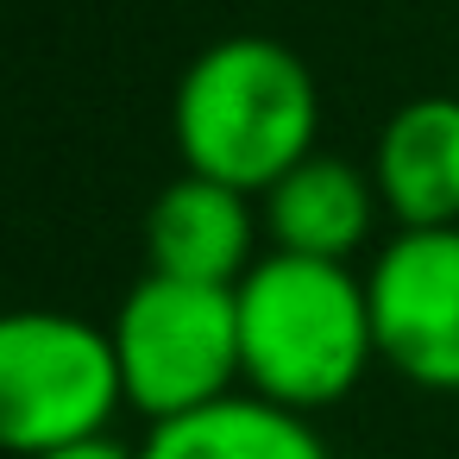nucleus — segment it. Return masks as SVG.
<instances>
[{
	"mask_svg": "<svg viewBox=\"0 0 459 459\" xmlns=\"http://www.w3.org/2000/svg\"><path fill=\"white\" fill-rule=\"evenodd\" d=\"M170 133L183 170L264 195L283 170L315 158L321 89L290 45L239 32L208 45L183 70L170 101Z\"/></svg>",
	"mask_w": 459,
	"mask_h": 459,
	"instance_id": "f257e3e1",
	"label": "nucleus"
},
{
	"mask_svg": "<svg viewBox=\"0 0 459 459\" xmlns=\"http://www.w3.org/2000/svg\"><path fill=\"white\" fill-rule=\"evenodd\" d=\"M233 302H239L246 390L296 415H315L352 396L377 359L371 296H365V277H352L346 264L264 252L239 277Z\"/></svg>",
	"mask_w": 459,
	"mask_h": 459,
	"instance_id": "f03ea898",
	"label": "nucleus"
},
{
	"mask_svg": "<svg viewBox=\"0 0 459 459\" xmlns=\"http://www.w3.org/2000/svg\"><path fill=\"white\" fill-rule=\"evenodd\" d=\"M126 409L114 333L64 308L0 315V459L101 440Z\"/></svg>",
	"mask_w": 459,
	"mask_h": 459,
	"instance_id": "7ed1b4c3",
	"label": "nucleus"
},
{
	"mask_svg": "<svg viewBox=\"0 0 459 459\" xmlns=\"http://www.w3.org/2000/svg\"><path fill=\"white\" fill-rule=\"evenodd\" d=\"M108 333H114L126 409H139L145 421H177L246 384L233 290L145 271L126 290Z\"/></svg>",
	"mask_w": 459,
	"mask_h": 459,
	"instance_id": "20e7f679",
	"label": "nucleus"
},
{
	"mask_svg": "<svg viewBox=\"0 0 459 459\" xmlns=\"http://www.w3.org/2000/svg\"><path fill=\"white\" fill-rule=\"evenodd\" d=\"M365 296L377 359L415 390H459V227H396Z\"/></svg>",
	"mask_w": 459,
	"mask_h": 459,
	"instance_id": "39448f33",
	"label": "nucleus"
},
{
	"mask_svg": "<svg viewBox=\"0 0 459 459\" xmlns=\"http://www.w3.org/2000/svg\"><path fill=\"white\" fill-rule=\"evenodd\" d=\"M258 233L264 221L246 189L183 170L145 214V258L158 277L239 290V277L258 264Z\"/></svg>",
	"mask_w": 459,
	"mask_h": 459,
	"instance_id": "423d86ee",
	"label": "nucleus"
},
{
	"mask_svg": "<svg viewBox=\"0 0 459 459\" xmlns=\"http://www.w3.org/2000/svg\"><path fill=\"white\" fill-rule=\"evenodd\" d=\"M377 214H384V202H377L371 170H359L346 158H321V152L302 158L296 170H283L258 208L271 252L327 258V264H346L371 239Z\"/></svg>",
	"mask_w": 459,
	"mask_h": 459,
	"instance_id": "0eeeda50",
	"label": "nucleus"
},
{
	"mask_svg": "<svg viewBox=\"0 0 459 459\" xmlns=\"http://www.w3.org/2000/svg\"><path fill=\"white\" fill-rule=\"evenodd\" d=\"M371 183L396 227H459V101L421 95L396 108L377 133Z\"/></svg>",
	"mask_w": 459,
	"mask_h": 459,
	"instance_id": "6e6552de",
	"label": "nucleus"
},
{
	"mask_svg": "<svg viewBox=\"0 0 459 459\" xmlns=\"http://www.w3.org/2000/svg\"><path fill=\"white\" fill-rule=\"evenodd\" d=\"M139 459H327V440L308 415L233 390L177 421H152Z\"/></svg>",
	"mask_w": 459,
	"mask_h": 459,
	"instance_id": "1a4fd4ad",
	"label": "nucleus"
},
{
	"mask_svg": "<svg viewBox=\"0 0 459 459\" xmlns=\"http://www.w3.org/2000/svg\"><path fill=\"white\" fill-rule=\"evenodd\" d=\"M39 459H139V446H120L114 434H101V440H76V446H57V453H39Z\"/></svg>",
	"mask_w": 459,
	"mask_h": 459,
	"instance_id": "9d476101",
	"label": "nucleus"
}]
</instances>
